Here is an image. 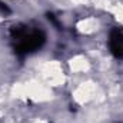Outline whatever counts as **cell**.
I'll return each instance as SVG.
<instances>
[{
    "instance_id": "2",
    "label": "cell",
    "mask_w": 123,
    "mask_h": 123,
    "mask_svg": "<svg viewBox=\"0 0 123 123\" xmlns=\"http://www.w3.org/2000/svg\"><path fill=\"white\" fill-rule=\"evenodd\" d=\"M109 47H110V52L117 59H123V30L120 29L112 30L109 37Z\"/></svg>"
},
{
    "instance_id": "1",
    "label": "cell",
    "mask_w": 123,
    "mask_h": 123,
    "mask_svg": "<svg viewBox=\"0 0 123 123\" xmlns=\"http://www.w3.org/2000/svg\"><path fill=\"white\" fill-rule=\"evenodd\" d=\"M12 40L14 50L20 55L31 53L40 49L44 43L43 31L29 26H16L12 29Z\"/></svg>"
}]
</instances>
